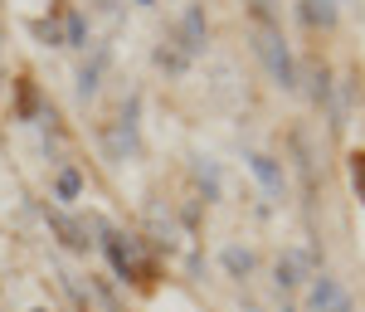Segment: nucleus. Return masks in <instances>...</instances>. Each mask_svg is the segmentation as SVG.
<instances>
[{
    "label": "nucleus",
    "instance_id": "dca6fc26",
    "mask_svg": "<svg viewBox=\"0 0 365 312\" xmlns=\"http://www.w3.org/2000/svg\"><path fill=\"white\" fill-rule=\"evenodd\" d=\"M20 113H34V88H29V79H20Z\"/></svg>",
    "mask_w": 365,
    "mask_h": 312
},
{
    "label": "nucleus",
    "instance_id": "aec40b11",
    "mask_svg": "<svg viewBox=\"0 0 365 312\" xmlns=\"http://www.w3.org/2000/svg\"><path fill=\"white\" fill-rule=\"evenodd\" d=\"M331 5H336V0H331Z\"/></svg>",
    "mask_w": 365,
    "mask_h": 312
},
{
    "label": "nucleus",
    "instance_id": "f3484780",
    "mask_svg": "<svg viewBox=\"0 0 365 312\" xmlns=\"http://www.w3.org/2000/svg\"><path fill=\"white\" fill-rule=\"evenodd\" d=\"M141 5H151V0H141Z\"/></svg>",
    "mask_w": 365,
    "mask_h": 312
},
{
    "label": "nucleus",
    "instance_id": "a211bd4d",
    "mask_svg": "<svg viewBox=\"0 0 365 312\" xmlns=\"http://www.w3.org/2000/svg\"><path fill=\"white\" fill-rule=\"evenodd\" d=\"M34 312H44V308H34Z\"/></svg>",
    "mask_w": 365,
    "mask_h": 312
},
{
    "label": "nucleus",
    "instance_id": "f03ea898",
    "mask_svg": "<svg viewBox=\"0 0 365 312\" xmlns=\"http://www.w3.org/2000/svg\"><path fill=\"white\" fill-rule=\"evenodd\" d=\"M307 312H351V298H346V288L336 278L317 273V283L307 288Z\"/></svg>",
    "mask_w": 365,
    "mask_h": 312
},
{
    "label": "nucleus",
    "instance_id": "7ed1b4c3",
    "mask_svg": "<svg viewBox=\"0 0 365 312\" xmlns=\"http://www.w3.org/2000/svg\"><path fill=\"white\" fill-rule=\"evenodd\" d=\"M205 39H210L205 10H200V5H185V10H180V39H175V44H180L185 54H200V49H205Z\"/></svg>",
    "mask_w": 365,
    "mask_h": 312
},
{
    "label": "nucleus",
    "instance_id": "f257e3e1",
    "mask_svg": "<svg viewBox=\"0 0 365 312\" xmlns=\"http://www.w3.org/2000/svg\"><path fill=\"white\" fill-rule=\"evenodd\" d=\"M253 49H258V59L268 64L273 84L278 88H297V64H292V49L282 44L278 29H258V34H253Z\"/></svg>",
    "mask_w": 365,
    "mask_h": 312
},
{
    "label": "nucleus",
    "instance_id": "ddd939ff",
    "mask_svg": "<svg viewBox=\"0 0 365 312\" xmlns=\"http://www.w3.org/2000/svg\"><path fill=\"white\" fill-rule=\"evenodd\" d=\"M78 191H83V176H78V171H58L54 196H58V200H78Z\"/></svg>",
    "mask_w": 365,
    "mask_h": 312
},
{
    "label": "nucleus",
    "instance_id": "39448f33",
    "mask_svg": "<svg viewBox=\"0 0 365 312\" xmlns=\"http://www.w3.org/2000/svg\"><path fill=\"white\" fill-rule=\"evenodd\" d=\"M307 273H312V254H302V249H292V254L278 258V288H297ZM312 278H317V273H312Z\"/></svg>",
    "mask_w": 365,
    "mask_h": 312
},
{
    "label": "nucleus",
    "instance_id": "0eeeda50",
    "mask_svg": "<svg viewBox=\"0 0 365 312\" xmlns=\"http://www.w3.org/2000/svg\"><path fill=\"white\" fill-rule=\"evenodd\" d=\"M297 10H302V20H307L312 29H331L336 25V5H331V0H302Z\"/></svg>",
    "mask_w": 365,
    "mask_h": 312
},
{
    "label": "nucleus",
    "instance_id": "423d86ee",
    "mask_svg": "<svg viewBox=\"0 0 365 312\" xmlns=\"http://www.w3.org/2000/svg\"><path fill=\"white\" fill-rule=\"evenodd\" d=\"M220 263L229 268V278H249L258 258H253V249H244V244H229L225 254H220Z\"/></svg>",
    "mask_w": 365,
    "mask_h": 312
},
{
    "label": "nucleus",
    "instance_id": "9d476101",
    "mask_svg": "<svg viewBox=\"0 0 365 312\" xmlns=\"http://www.w3.org/2000/svg\"><path fill=\"white\" fill-rule=\"evenodd\" d=\"M103 69H108V54H98V59L83 69V74H78V98H83V103L98 93V84H103Z\"/></svg>",
    "mask_w": 365,
    "mask_h": 312
},
{
    "label": "nucleus",
    "instance_id": "9b49d317",
    "mask_svg": "<svg viewBox=\"0 0 365 312\" xmlns=\"http://www.w3.org/2000/svg\"><path fill=\"white\" fill-rule=\"evenodd\" d=\"M195 181L205 186V196H210V200H220V191H225V186H220V166H215L210 156H200V161H195Z\"/></svg>",
    "mask_w": 365,
    "mask_h": 312
},
{
    "label": "nucleus",
    "instance_id": "6ab92c4d",
    "mask_svg": "<svg viewBox=\"0 0 365 312\" xmlns=\"http://www.w3.org/2000/svg\"><path fill=\"white\" fill-rule=\"evenodd\" d=\"M282 312H292V308H282Z\"/></svg>",
    "mask_w": 365,
    "mask_h": 312
},
{
    "label": "nucleus",
    "instance_id": "1a4fd4ad",
    "mask_svg": "<svg viewBox=\"0 0 365 312\" xmlns=\"http://www.w3.org/2000/svg\"><path fill=\"white\" fill-rule=\"evenodd\" d=\"M63 44L88 49V15H83V10H68V20H63Z\"/></svg>",
    "mask_w": 365,
    "mask_h": 312
},
{
    "label": "nucleus",
    "instance_id": "20e7f679",
    "mask_svg": "<svg viewBox=\"0 0 365 312\" xmlns=\"http://www.w3.org/2000/svg\"><path fill=\"white\" fill-rule=\"evenodd\" d=\"M249 166H253V176H258V186H263L273 200H282V191H287V176H282L278 161H273V156H263V151H253Z\"/></svg>",
    "mask_w": 365,
    "mask_h": 312
},
{
    "label": "nucleus",
    "instance_id": "6e6552de",
    "mask_svg": "<svg viewBox=\"0 0 365 312\" xmlns=\"http://www.w3.org/2000/svg\"><path fill=\"white\" fill-rule=\"evenodd\" d=\"M108 151H113V161L137 156V132H132V122H122L117 132H108Z\"/></svg>",
    "mask_w": 365,
    "mask_h": 312
},
{
    "label": "nucleus",
    "instance_id": "f8f14e48",
    "mask_svg": "<svg viewBox=\"0 0 365 312\" xmlns=\"http://www.w3.org/2000/svg\"><path fill=\"white\" fill-rule=\"evenodd\" d=\"M156 64H161V69H170V74H185L190 54H185V49H175V39H170V44H161V49H156Z\"/></svg>",
    "mask_w": 365,
    "mask_h": 312
},
{
    "label": "nucleus",
    "instance_id": "4468645a",
    "mask_svg": "<svg viewBox=\"0 0 365 312\" xmlns=\"http://www.w3.org/2000/svg\"><path fill=\"white\" fill-rule=\"evenodd\" d=\"M54 225H58V234H63V244H68V249H83V244H88V239H83L88 229L83 225H73V220H63V215H54Z\"/></svg>",
    "mask_w": 365,
    "mask_h": 312
},
{
    "label": "nucleus",
    "instance_id": "2eb2a0df",
    "mask_svg": "<svg viewBox=\"0 0 365 312\" xmlns=\"http://www.w3.org/2000/svg\"><path fill=\"white\" fill-rule=\"evenodd\" d=\"M351 181H356V196H361V205H365V151L351 156Z\"/></svg>",
    "mask_w": 365,
    "mask_h": 312
}]
</instances>
